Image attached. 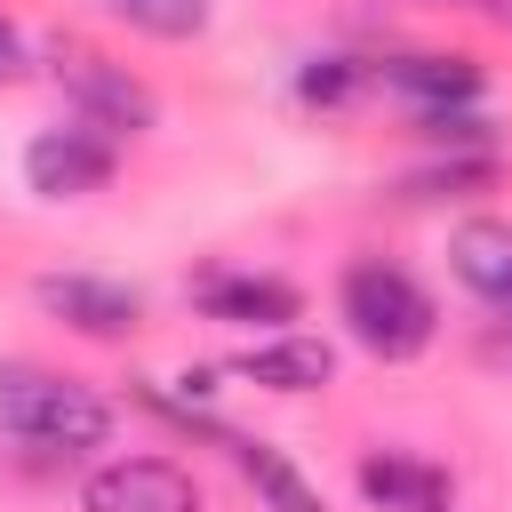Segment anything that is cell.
<instances>
[{"label":"cell","instance_id":"obj_1","mask_svg":"<svg viewBox=\"0 0 512 512\" xmlns=\"http://www.w3.org/2000/svg\"><path fill=\"white\" fill-rule=\"evenodd\" d=\"M336 312H344L352 344L376 352V360H392V368H400V360H424L432 336H440L432 288H424L408 264H392V256H352L344 280H336Z\"/></svg>","mask_w":512,"mask_h":512},{"label":"cell","instance_id":"obj_2","mask_svg":"<svg viewBox=\"0 0 512 512\" xmlns=\"http://www.w3.org/2000/svg\"><path fill=\"white\" fill-rule=\"evenodd\" d=\"M0 432L24 440V448L88 456V448L112 440V400L88 392L80 376H56V368H32V360H8V368H0Z\"/></svg>","mask_w":512,"mask_h":512},{"label":"cell","instance_id":"obj_3","mask_svg":"<svg viewBox=\"0 0 512 512\" xmlns=\"http://www.w3.org/2000/svg\"><path fill=\"white\" fill-rule=\"evenodd\" d=\"M56 88H64V104H72V120L104 128L112 144H120V136H152V128H160V96H152L128 64H112V56L72 48V56L56 64Z\"/></svg>","mask_w":512,"mask_h":512},{"label":"cell","instance_id":"obj_4","mask_svg":"<svg viewBox=\"0 0 512 512\" xmlns=\"http://www.w3.org/2000/svg\"><path fill=\"white\" fill-rule=\"evenodd\" d=\"M112 176H120V144H112L104 128H88V120L40 128V136L24 144V184H32L40 200H88V192H104Z\"/></svg>","mask_w":512,"mask_h":512},{"label":"cell","instance_id":"obj_5","mask_svg":"<svg viewBox=\"0 0 512 512\" xmlns=\"http://www.w3.org/2000/svg\"><path fill=\"white\" fill-rule=\"evenodd\" d=\"M32 304L48 320H64L72 336H88V344H120V336L144 328V296L128 280H104V272H40Z\"/></svg>","mask_w":512,"mask_h":512},{"label":"cell","instance_id":"obj_6","mask_svg":"<svg viewBox=\"0 0 512 512\" xmlns=\"http://www.w3.org/2000/svg\"><path fill=\"white\" fill-rule=\"evenodd\" d=\"M80 512H200V480L176 456H112L80 480Z\"/></svg>","mask_w":512,"mask_h":512},{"label":"cell","instance_id":"obj_7","mask_svg":"<svg viewBox=\"0 0 512 512\" xmlns=\"http://www.w3.org/2000/svg\"><path fill=\"white\" fill-rule=\"evenodd\" d=\"M368 80H384V88L408 96L416 112H448V104H480V96H488L480 56H464V48H408V56L368 64Z\"/></svg>","mask_w":512,"mask_h":512},{"label":"cell","instance_id":"obj_8","mask_svg":"<svg viewBox=\"0 0 512 512\" xmlns=\"http://www.w3.org/2000/svg\"><path fill=\"white\" fill-rule=\"evenodd\" d=\"M192 312L200 320H224V328H288L304 320V288L280 280V272H208L192 280Z\"/></svg>","mask_w":512,"mask_h":512},{"label":"cell","instance_id":"obj_9","mask_svg":"<svg viewBox=\"0 0 512 512\" xmlns=\"http://www.w3.org/2000/svg\"><path fill=\"white\" fill-rule=\"evenodd\" d=\"M232 376H248L256 392L304 400V392H328V384H336V344H328V336H296V328H272L264 344H248V352L232 360Z\"/></svg>","mask_w":512,"mask_h":512},{"label":"cell","instance_id":"obj_10","mask_svg":"<svg viewBox=\"0 0 512 512\" xmlns=\"http://www.w3.org/2000/svg\"><path fill=\"white\" fill-rule=\"evenodd\" d=\"M352 480H360V504H376V512H448L456 504L448 464L408 456V448H368Z\"/></svg>","mask_w":512,"mask_h":512},{"label":"cell","instance_id":"obj_11","mask_svg":"<svg viewBox=\"0 0 512 512\" xmlns=\"http://www.w3.org/2000/svg\"><path fill=\"white\" fill-rule=\"evenodd\" d=\"M448 272L464 296H480L488 312H512V224L504 216H464L448 232Z\"/></svg>","mask_w":512,"mask_h":512},{"label":"cell","instance_id":"obj_12","mask_svg":"<svg viewBox=\"0 0 512 512\" xmlns=\"http://www.w3.org/2000/svg\"><path fill=\"white\" fill-rule=\"evenodd\" d=\"M232 464H240V480L264 496V512H328V496H320L272 440H232Z\"/></svg>","mask_w":512,"mask_h":512},{"label":"cell","instance_id":"obj_13","mask_svg":"<svg viewBox=\"0 0 512 512\" xmlns=\"http://www.w3.org/2000/svg\"><path fill=\"white\" fill-rule=\"evenodd\" d=\"M128 32H152V40H200L208 32V0H104Z\"/></svg>","mask_w":512,"mask_h":512},{"label":"cell","instance_id":"obj_14","mask_svg":"<svg viewBox=\"0 0 512 512\" xmlns=\"http://www.w3.org/2000/svg\"><path fill=\"white\" fill-rule=\"evenodd\" d=\"M496 184V152H448V160H432V168H416L408 176V200H464V192H488Z\"/></svg>","mask_w":512,"mask_h":512},{"label":"cell","instance_id":"obj_15","mask_svg":"<svg viewBox=\"0 0 512 512\" xmlns=\"http://www.w3.org/2000/svg\"><path fill=\"white\" fill-rule=\"evenodd\" d=\"M416 136L432 152H496V120L480 104H448V112H416Z\"/></svg>","mask_w":512,"mask_h":512},{"label":"cell","instance_id":"obj_16","mask_svg":"<svg viewBox=\"0 0 512 512\" xmlns=\"http://www.w3.org/2000/svg\"><path fill=\"white\" fill-rule=\"evenodd\" d=\"M360 88H368V64H360V56H312V64L296 72V104H320V112L352 104Z\"/></svg>","mask_w":512,"mask_h":512},{"label":"cell","instance_id":"obj_17","mask_svg":"<svg viewBox=\"0 0 512 512\" xmlns=\"http://www.w3.org/2000/svg\"><path fill=\"white\" fill-rule=\"evenodd\" d=\"M24 72V40H16V24L0 16V80H16Z\"/></svg>","mask_w":512,"mask_h":512},{"label":"cell","instance_id":"obj_18","mask_svg":"<svg viewBox=\"0 0 512 512\" xmlns=\"http://www.w3.org/2000/svg\"><path fill=\"white\" fill-rule=\"evenodd\" d=\"M480 8H488V16H496V24L512 32V0H480Z\"/></svg>","mask_w":512,"mask_h":512}]
</instances>
